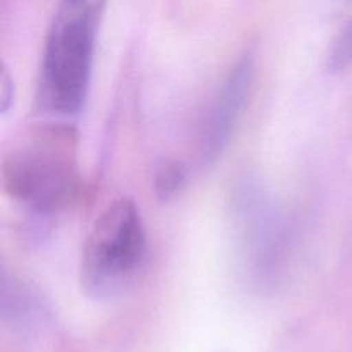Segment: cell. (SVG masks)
<instances>
[{
  "label": "cell",
  "mask_w": 352,
  "mask_h": 352,
  "mask_svg": "<svg viewBox=\"0 0 352 352\" xmlns=\"http://www.w3.org/2000/svg\"><path fill=\"white\" fill-rule=\"evenodd\" d=\"M12 95H14L12 79H10L7 69L3 67L2 69V78H0V96H2V107H0V109H2L3 113L7 112V109H9L10 100H12Z\"/></svg>",
  "instance_id": "obj_8"
},
{
  "label": "cell",
  "mask_w": 352,
  "mask_h": 352,
  "mask_svg": "<svg viewBox=\"0 0 352 352\" xmlns=\"http://www.w3.org/2000/svg\"><path fill=\"white\" fill-rule=\"evenodd\" d=\"M234 226L246 274L267 282L277 272L284 250V223L280 213L261 189L244 186L234 199Z\"/></svg>",
  "instance_id": "obj_4"
},
{
  "label": "cell",
  "mask_w": 352,
  "mask_h": 352,
  "mask_svg": "<svg viewBox=\"0 0 352 352\" xmlns=\"http://www.w3.org/2000/svg\"><path fill=\"white\" fill-rule=\"evenodd\" d=\"M186 182H188V167L182 162L165 160L155 172V192L164 201L177 196L184 189Z\"/></svg>",
  "instance_id": "obj_6"
},
{
  "label": "cell",
  "mask_w": 352,
  "mask_h": 352,
  "mask_svg": "<svg viewBox=\"0 0 352 352\" xmlns=\"http://www.w3.org/2000/svg\"><path fill=\"white\" fill-rule=\"evenodd\" d=\"M327 64L332 71H340L352 65V19L347 21L339 34L333 38Z\"/></svg>",
  "instance_id": "obj_7"
},
{
  "label": "cell",
  "mask_w": 352,
  "mask_h": 352,
  "mask_svg": "<svg viewBox=\"0 0 352 352\" xmlns=\"http://www.w3.org/2000/svg\"><path fill=\"white\" fill-rule=\"evenodd\" d=\"M102 7L89 0H65L52 14L36 89L38 107L48 116L72 117L85 105Z\"/></svg>",
  "instance_id": "obj_1"
},
{
  "label": "cell",
  "mask_w": 352,
  "mask_h": 352,
  "mask_svg": "<svg viewBox=\"0 0 352 352\" xmlns=\"http://www.w3.org/2000/svg\"><path fill=\"white\" fill-rule=\"evenodd\" d=\"M253 76L254 57L253 52L248 50L229 69L206 110L199 138V158L203 165L215 164L229 146L250 96Z\"/></svg>",
  "instance_id": "obj_5"
},
{
  "label": "cell",
  "mask_w": 352,
  "mask_h": 352,
  "mask_svg": "<svg viewBox=\"0 0 352 352\" xmlns=\"http://www.w3.org/2000/svg\"><path fill=\"white\" fill-rule=\"evenodd\" d=\"M79 175L67 134L40 138L3 157V189L40 215H54L74 201Z\"/></svg>",
  "instance_id": "obj_3"
},
{
  "label": "cell",
  "mask_w": 352,
  "mask_h": 352,
  "mask_svg": "<svg viewBox=\"0 0 352 352\" xmlns=\"http://www.w3.org/2000/svg\"><path fill=\"white\" fill-rule=\"evenodd\" d=\"M146 253V230L138 206L129 198L113 199L96 217L82 244V291L100 301L126 294L143 272Z\"/></svg>",
  "instance_id": "obj_2"
}]
</instances>
